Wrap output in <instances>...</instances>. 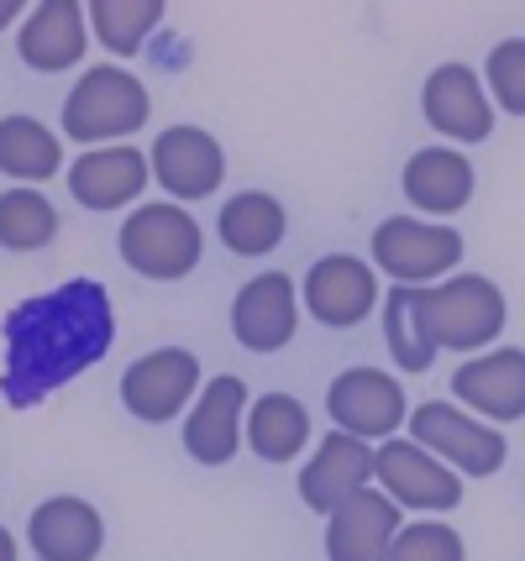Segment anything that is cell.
<instances>
[{"label": "cell", "mask_w": 525, "mask_h": 561, "mask_svg": "<svg viewBox=\"0 0 525 561\" xmlns=\"http://www.w3.org/2000/svg\"><path fill=\"white\" fill-rule=\"evenodd\" d=\"M84 22H90L101 48L132 58V53H142L152 26L163 22V5L158 0H90L84 5Z\"/></svg>", "instance_id": "cell-25"}, {"label": "cell", "mask_w": 525, "mask_h": 561, "mask_svg": "<svg viewBox=\"0 0 525 561\" xmlns=\"http://www.w3.org/2000/svg\"><path fill=\"white\" fill-rule=\"evenodd\" d=\"M389 561H468L463 536L442 525V519H421V525H404L395 536V557Z\"/></svg>", "instance_id": "cell-28"}, {"label": "cell", "mask_w": 525, "mask_h": 561, "mask_svg": "<svg viewBox=\"0 0 525 561\" xmlns=\"http://www.w3.org/2000/svg\"><path fill=\"white\" fill-rule=\"evenodd\" d=\"M400 530V504L389 493H352L347 504L326 514V561H389Z\"/></svg>", "instance_id": "cell-10"}, {"label": "cell", "mask_w": 525, "mask_h": 561, "mask_svg": "<svg viewBox=\"0 0 525 561\" xmlns=\"http://www.w3.org/2000/svg\"><path fill=\"white\" fill-rule=\"evenodd\" d=\"M64 169V142L37 116H0V173L32 184H48Z\"/></svg>", "instance_id": "cell-24"}, {"label": "cell", "mask_w": 525, "mask_h": 561, "mask_svg": "<svg viewBox=\"0 0 525 561\" xmlns=\"http://www.w3.org/2000/svg\"><path fill=\"white\" fill-rule=\"evenodd\" d=\"M374 305H378V273L363 257L336 252V257H321L316 268L305 273V310L321 325H336V331L363 325L374 316Z\"/></svg>", "instance_id": "cell-14"}, {"label": "cell", "mask_w": 525, "mask_h": 561, "mask_svg": "<svg viewBox=\"0 0 525 561\" xmlns=\"http://www.w3.org/2000/svg\"><path fill=\"white\" fill-rule=\"evenodd\" d=\"M404 199L431 216H457L473 199V163L452 147H421L404 163Z\"/></svg>", "instance_id": "cell-21"}, {"label": "cell", "mask_w": 525, "mask_h": 561, "mask_svg": "<svg viewBox=\"0 0 525 561\" xmlns=\"http://www.w3.org/2000/svg\"><path fill=\"white\" fill-rule=\"evenodd\" d=\"M421 111L431 131H442L452 142H483L494 131V105H489V95H483V84H478V73L468 64L431 69L421 90Z\"/></svg>", "instance_id": "cell-15"}, {"label": "cell", "mask_w": 525, "mask_h": 561, "mask_svg": "<svg viewBox=\"0 0 525 561\" xmlns=\"http://www.w3.org/2000/svg\"><path fill=\"white\" fill-rule=\"evenodd\" d=\"M242 420H248V383L242 378H210L184 420V451L205 467H226L242 446Z\"/></svg>", "instance_id": "cell-13"}, {"label": "cell", "mask_w": 525, "mask_h": 561, "mask_svg": "<svg viewBox=\"0 0 525 561\" xmlns=\"http://www.w3.org/2000/svg\"><path fill=\"white\" fill-rule=\"evenodd\" d=\"M489 90H494V105H504V116H525V37H510L489 53Z\"/></svg>", "instance_id": "cell-29"}, {"label": "cell", "mask_w": 525, "mask_h": 561, "mask_svg": "<svg viewBox=\"0 0 525 561\" xmlns=\"http://www.w3.org/2000/svg\"><path fill=\"white\" fill-rule=\"evenodd\" d=\"M84 48H90V37H84V5L79 0H43L22 16L16 53H22L26 69L64 73L84 58Z\"/></svg>", "instance_id": "cell-17"}, {"label": "cell", "mask_w": 525, "mask_h": 561, "mask_svg": "<svg viewBox=\"0 0 525 561\" xmlns=\"http://www.w3.org/2000/svg\"><path fill=\"white\" fill-rule=\"evenodd\" d=\"M116 342V310L101 278H69L53 294L22 299L5 316V367L0 393L5 404L32 410L84 367H95Z\"/></svg>", "instance_id": "cell-1"}, {"label": "cell", "mask_w": 525, "mask_h": 561, "mask_svg": "<svg viewBox=\"0 0 525 561\" xmlns=\"http://www.w3.org/2000/svg\"><path fill=\"white\" fill-rule=\"evenodd\" d=\"M300 331V305L289 273H258L231 299V336L248 352H278Z\"/></svg>", "instance_id": "cell-11"}, {"label": "cell", "mask_w": 525, "mask_h": 561, "mask_svg": "<svg viewBox=\"0 0 525 561\" xmlns=\"http://www.w3.org/2000/svg\"><path fill=\"white\" fill-rule=\"evenodd\" d=\"M421 316L436 352L452 346V352H483V346L504 336V320H510V305L494 278L483 273H457L436 289H421Z\"/></svg>", "instance_id": "cell-3"}, {"label": "cell", "mask_w": 525, "mask_h": 561, "mask_svg": "<svg viewBox=\"0 0 525 561\" xmlns=\"http://www.w3.org/2000/svg\"><path fill=\"white\" fill-rule=\"evenodd\" d=\"M148 169L174 199H205L226 179V152L201 126H169L152 142Z\"/></svg>", "instance_id": "cell-12"}, {"label": "cell", "mask_w": 525, "mask_h": 561, "mask_svg": "<svg viewBox=\"0 0 525 561\" xmlns=\"http://www.w3.org/2000/svg\"><path fill=\"white\" fill-rule=\"evenodd\" d=\"M216 231H221L226 252H237V257H263V252H274V247L284 242L289 216H284V205H278L274 195H263V190H242V195H231L221 205Z\"/></svg>", "instance_id": "cell-22"}, {"label": "cell", "mask_w": 525, "mask_h": 561, "mask_svg": "<svg viewBox=\"0 0 525 561\" xmlns=\"http://www.w3.org/2000/svg\"><path fill=\"white\" fill-rule=\"evenodd\" d=\"M410 440L425 446L436 462H447L457 478H494L504 467V457H510L504 431L473 420L457 404H442V399H431V404H421L410 415Z\"/></svg>", "instance_id": "cell-5"}, {"label": "cell", "mask_w": 525, "mask_h": 561, "mask_svg": "<svg viewBox=\"0 0 525 561\" xmlns=\"http://www.w3.org/2000/svg\"><path fill=\"white\" fill-rule=\"evenodd\" d=\"M368 478H374V451H368V440L331 431V436L316 446V457L305 462L300 499L316 514H331L336 504H347L352 493L368 489Z\"/></svg>", "instance_id": "cell-20"}, {"label": "cell", "mask_w": 525, "mask_h": 561, "mask_svg": "<svg viewBox=\"0 0 525 561\" xmlns=\"http://www.w3.org/2000/svg\"><path fill=\"white\" fill-rule=\"evenodd\" d=\"M116 242H122L126 268H137L142 278H158V284H174V278L201 268L205 231L190 210L163 199V205H137Z\"/></svg>", "instance_id": "cell-4"}, {"label": "cell", "mask_w": 525, "mask_h": 561, "mask_svg": "<svg viewBox=\"0 0 525 561\" xmlns=\"http://www.w3.org/2000/svg\"><path fill=\"white\" fill-rule=\"evenodd\" d=\"M452 393H457V410H478L483 420H504V425L525 420V352L500 346L463 363L452 373Z\"/></svg>", "instance_id": "cell-16"}, {"label": "cell", "mask_w": 525, "mask_h": 561, "mask_svg": "<svg viewBox=\"0 0 525 561\" xmlns=\"http://www.w3.org/2000/svg\"><path fill=\"white\" fill-rule=\"evenodd\" d=\"M26 540L37 561H95L105 551V519L95 504H84L75 493H58L32 514Z\"/></svg>", "instance_id": "cell-19"}, {"label": "cell", "mask_w": 525, "mask_h": 561, "mask_svg": "<svg viewBox=\"0 0 525 561\" xmlns=\"http://www.w3.org/2000/svg\"><path fill=\"white\" fill-rule=\"evenodd\" d=\"M326 410H331L342 436H357V440L395 436L404 425V389L400 378H389L378 367H347L331 383V393H326Z\"/></svg>", "instance_id": "cell-9"}, {"label": "cell", "mask_w": 525, "mask_h": 561, "mask_svg": "<svg viewBox=\"0 0 525 561\" xmlns=\"http://www.w3.org/2000/svg\"><path fill=\"white\" fill-rule=\"evenodd\" d=\"M148 158L137 147H90L79 152V163L69 169V195L84 205V210H122L126 199H137L148 190Z\"/></svg>", "instance_id": "cell-18"}, {"label": "cell", "mask_w": 525, "mask_h": 561, "mask_svg": "<svg viewBox=\"0 0 525 561\" xmlns=\"http://www.w3.org/2000/svg\"><path fill=\"white\" fill-rule=\"evenodd\" d=\"M374 478L400 510H436L447 514L463 504V478L447 462H436L415 440H384L374 451Z\"/></svg>", "instance_id": "cell-7"}, {"label": "cell", "mask_w": 525, "mask_h": 561, "mask_svg": "<svg viewBox=\"0 0 525 561\" xmlns=\"http://www.w3.org/2000/svg\"><path fill=\"white\" fill-rule=\"evenodd\" d=\"M152 116V95L137 73L122 64H95L79 73V84L64 95V131L79 147H116L132 131H142Z\"/></svg>", "instance_id": "cell-2"}, {"label": "cell", "mask_w": 525, "mask_h": 561, "mask_svg": "<svg viewBox=\"0 0 525 561\" xmlns=\"http://www.w3.org/2000/svg\"><path fill=\"white\" fill-rule=\"evenodd\" d=\"M457 257H463V237L452 226H431V220H415V216H389L374 231V263L395 284H404V289L452 273Z\"/></svg>", "instance_id": "cell-6"}, {"label": "cell", "mask_w": 525, "mask_h": 561, "mask_svg": "<svg viewBox=\"0 0 525 561\" xmlns=\"http://www.w3.org/2000/svg\"><path fill=\"white\" fill-rule=\"evenodd\" d=\"M0 561H16V540H11L5 525H0Z\"/></svg>", "instance_id": "cell-31"}, {"label": "cell", "mask_w": 525, "mask_h": 561, "mask_svg": "<svg viewBox=\"0 0 525 561\" xmlns=\"http://www.w3.org/2000/svg\"><path fill=\"white\" fill-rule=\"evenodd\" d=\"M16 16H22V0H0V32L16 22Z\"/></svg>", "instance_id": "cell-30"}, {"label": "cell", "mask_w": 525, "mask_h": 561, "mask_svg": "<svg viewBox=\"0 0 525 561\" xmlns=\"http://www.w3.org/2000/svg\"><path fill=\"white\" fill-rule=\"evenodd\" d=\"M242 436H248V446L263 462H295L305 451V440H310V415L289 393H263V399H252Z\"/></svg>", "instance_id": "cell-23"}, {"label": "cell", "mask_w": 525, "mask_h": 561, "mask_svg": "<svg viewBox=\"0 0 525 561\" xmlns=\"http://www.w3.org/2000/svg\"><path fill=\"white\" fill-rule=\"evenodd\" d=\"M58 237V210H53V199L43 190H5L0 195V247L5 252H37V247H48Z\"/></svg>", "instance_id": "cell-27"}, {"label": "cell", "mask_w": 525, "mask_h": 561, "mask_svg": "<svg viewBox=\"0 0 525 561\" xmlns=\"http://www.w3.org/2000/svg\"><path fill=\"white\" fill-rule=\"evenodd\" d=\"M384 342H389V357L404 367V373H425L436 363V342L425 331L421 316V289H389L384 299Z\"/></svg>", "instance_id": "cell-26"}, {"label": "cell", "mask_w": 525, "mask_h": 561, "mask_svg": "<svg viewBox=\"0 0 525 561\" xmlns=\"http://www.w3.org/2000/svg\"><path fill=\"white\" fill-rule=\"evenodd\" d=\"M201 389V357L184 346H158L122 373V404L148 425L174 420Z\"/></svg>", "instance_id": "cell-8"}]
</instances>
